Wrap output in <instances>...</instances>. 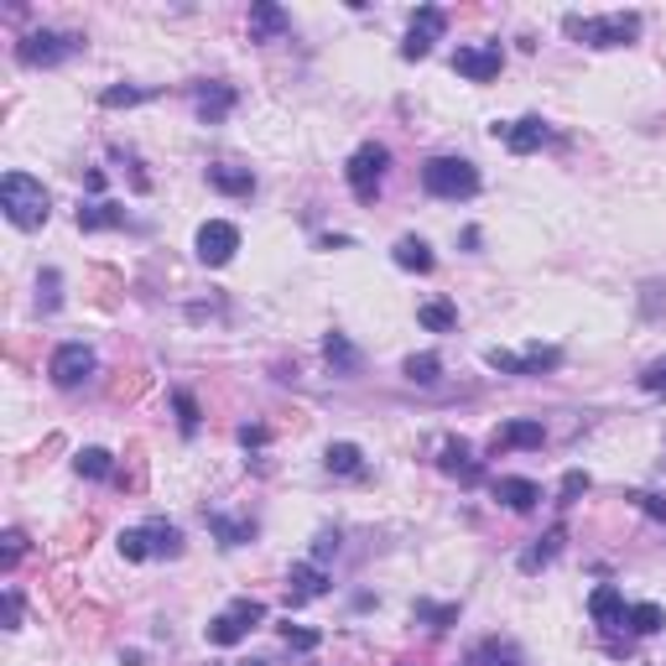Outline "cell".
Wrapping results in <instances>:
<instances>
[{"label":"cell","mask_w":666,"mask_h":666,"mask_svg":"<svg viewBox=\"0 0 666 666\" xmlns=\"http://www.w3.org/2000/svg\"><path fill=\"white\" fill-rule=\"evenodd\" d=\"M385 166H391V151H385L381 141H365V146L355 151V157H349L344 177H349V193H355L359 203H375V198H381Z\"/></svg>","instance_id":"obj_6"},{"label":"cell","mask_w":666,"mask_h":666,"mask_svg":"<svg viewBox=\"0 0 666 666\" xmlns=\"http://www.w3.org/2000/svg\"><path fill=\"white\" fill-rule=\"evenodd\" d=\"M402 375H406L411 385H432L437 375H443V359H437V355H411V359L402 365Z\"/></svg>","instance_id":"obj_32"},{"label":"cell","mask_w":666,"mask_h":666,"mask_svg":"<svg viewBox=\"0 0 666 666\" xmlns=\"http://www.w3.org/2000/svg\"><path fill=\"white\" fill-rule=\"evenodd\" d=\"M563 542H568V531H563V526H552L547 536H536V547H526V552H521V572H542V568L552 563V557L563 552Z\"/></svg>","instance_id":"obj_25"},{"label":"cell","mask_w":666,"mask_h":666,"mask_svg":"<svg viewBox=\"0 0 666 666\" xmlns=\"http://www.w3.org/2000/svg\"><path fill=\"white\" fill-rule=\"evenodd\" d=\"M203 521H209V531L219 536V547H245V542L256 536V521H250V516H224V510H209Z\"/></svg>","instance_id":"obj_21"},{"label":"cell","mask_w":666,"mask_h":666,"mask_svg":"<svg viewBox=\"0 0 666 666\" xmlns=\"http://www.w3.org/2000/svg\"><path fill=\"white\" fill-rule=\"evenodd\" d=\"M417 323L428 333H453L458 329V308H453V303H422V308H417Z\"/></svg>","instance_id":"obj_29"},{"label":"cell","mask_w":666,"mask_h":666,"mask_svg":"<svg viewBox=\"0 0 666 666\" xmlns=\"http://www.w3.org/2000/svg\"><path fill=\"white\" fill-rule=\"evenodd\" d=\"M323 594H329V572H323V563H292V572H286V604L297 609V604L323 599Z\"/></svg>","instance_id":"obj_14"},{"label":"cell","mask_w":666,"mask_h":666,"mask_svg":"<svg viewBox=\"0 0 666 666\" xmlns=\"http://www.w3.org/2000/svg\"><path fill=\"white\" fill-rule=\"evenodd\" d=\"M120 224H125V209H120V203H78V230H84V235L120 230Z\"/></svg>","instance_id":"obj_24"},{"label":"cell","mask_w":666,"mask_h":666,"mask_svg":"<svg viewBox=\"0 0 666 666\" xmlns=\"http://www.w3.org/2000/svg\"><path fill=\"white\" fill-rule=\"evenodd\" d=\"M193 104H198V120H203V125H224L230 110L239 104V95H235V84H203Z\"/></svg>","instance_id":"obj_17"},{"label":"cell","mask_w":666,"mask_h":666,"mask_svg":"<svg viewBox=\"0 0 666 666\" xmlns=\"http://www.w3.org/2000/svg\"><path fill=\"white\" fill-rule=\"evenodd\" d=\"M250 42H276V37H282L286 26H292V16H286L282 5H271V0H256V5H250Z\"/></svg>","instance_id":"obj_18"},{"label":"cell","mask_w":666,"mask_h":666,"mask_svg":"<svg viewBox=\"0 0 666 666\" xmlns=\"http://www.w3.org/2000/svg\"><path fill=\"white\" fill-rule=\"evenodd\" d=\"M0 209H5V219H11L16 230H42L48 214H52V198L37 177L5 172V177H0Z\"/></svg>","instance_id":"obj_1"},{"label":"cell","mask_w":666,"mask_h":666,"mask_svg":"<svg viewBox=\"0 0 666 666\" xmlns=\"http://www.w3.org/2000/svg\"><path fill=\"white\" fill-rule=\"evenodd\" d=\"M636 510H645V516H656V521H666V499L662 495H645V490H636Z\"/></svg>","instance_id":"obj_40"},{"label":"cell","mask_w":666,"mask_h":666,"mask_svg":"<svg viewBox=\"0 0 666 666\" xmlns=\"http://www.w3.org/2000/svg\"><path fill=\"white\" fill-rule=\"evenodd\" d=\"M120 557L125 563H151V557H183V531L172 521H141L131 531H120Z\"/></svg>","instance_id":"obj_2"},{"label":"cell","mask_w":666,"mask_h":666,"mask_svg":"<svg viewBox=\"0 0 666 666\" xmlns=\"http://www.w3.org/2000/svg\"><path fill=\"white\" fill-rule=\"evenodd\" d=\"M490 495L505 505V510H516V516H526V510H536L542 505V484L536 479H516V474H499L495 484H490Z\"/></svg>","instance_id":"obj_15"},{"label":"cell","mask_w":666,"mask_h":666,"mask_svg":"<svg viewBox=\"0 0 666 666\" xmlns=\"http://www.w3.org/2000/svg\"><path fill=\"white\" fill-rule=\"evenodd\" d=\"M484 365L499 370V375H547L563 365V349H542V344H531L526 355H510V349H484Z\"/></svg>","instance_id":"obj_8"},{"label":"cell","mask_w":666,"mask_h":666,"mask_svg":"<svg viewBox=\"0 0 666 666\" xmlns=\"http://www.w3.org/2000/svg\"><path fill=\"white\" fill-rule=\"evenodd\" d=\"M568 32L583 48H630L641 37L636 11H609V16H568Z\"/></svg>","instance_id":"obj_3"},{"label":"cell","mask_w":666,"mask_h":666,"mask_svg":"<svg viewBox=\"0 0 666 666\" xmlns=\"http://www.w3.org/2000/svg\"><path fill=\"white\" fill-rule=\"evenodd\" d=\"M542 443H547L542 422H531V417H516V422H505V428L495 432V443H490V448H495V453H510V448H542Z\"/></svg>","instance_id":"obj_19"},{"label":"cell","mask_w":666,"mask_h":666,"mask_svg":"<svg viewBox=\"0 0 666 666\" xmlns=\"http://www.w3.org/2000/svg\"><path fill=\"white\" fill-rule=\"evenodd\" d=\"M323 359H329L338 375H355L359 370V349L344 338V333H329V338H323Z\"/></svg>","instance_id":"obj_28"},{"label":"cell","mask_w":666,"mask_h":666,"mask_svg":"<svg viewBox=\"0 0 666 666\" xmlns=\"http://www.w3.org/2000/svg\"><path fill=\"white\" fill-rule=\"evenodd\" d=\"M499 69H505L499 42H469V48L453 52V73L469 78V84H490V78H499Z\"/></svg>","instance_id":"obj_11"},{"label":"cell","mask_w":666,"mask_h":666,"mask_svg":"<svg viewBox=\"0 0 666 666\" xmlns=\"http://www.w3.org/2000/svg\"><path fill=\"white\" fill-rule=\"evenodd\" d=\"M589 615H594V625H604V630L625 625V594H619L615 583H599L594 594H589Z\"/></svg>","instance_id":"obj_22"},{"label":"cell","mask_w":666,"mask_h":666,"mask_svg":"<svg viewBox=\"0 0 666 666\" xmlns=\"http://www.w3.org/2000/svg\"><path fill=\"white\" fill-rule=\"evenodd\" d=\"M239 666H266V662H239Z\"/></svg>","instance_id":"obj_45"},{"label":"cell","mask_w":666,"mask_h":666,"mask_svg":"<svg viewBox=\"0 0 666 666\" xmlns=\"http://www.w3.org/2000/svg\"><path fill=\"white\" fill-rule=\"evenodd\" d=\"M338 552V531H318V547H312V563H329Z\"/></svg>","instance_id":"obj_42"},{"label":"cell","mask_w":666,"mask_h":666,"mask_svg":"<svg viewBox=\"0 0 666 666\" xmlns=\"http://www.w3.org/2000/svg\"><path fill=\"white\" fill-rule=\"evenodd\" d=\"M16 625H22V594L5 589V630H16Z\"/></svg>","instance_id":"obj_43"},{"label":"cell","mask_w":666,"mask_h":666,"mask_svg":"<svg viewBox=\"0 0 666 666\" xmlns=\"http://www.w3.org/2000/svg\"><path fill=\"white\" fill-rule=\"evenodd\" d=\"M0 542H5V547H0V563H5V572H11L26 557V536H22V531H5Z\"/></svg>","instance_id":"obj_37"},{"label":"cell","mask_w":666,"mask_h":666,"mask_svg":"<svg viewBox=\"0 0 666 666\" xmlns=\"http://www.w3.org/2000/svg\"><path fill=\"white\" fill-rule=\"evenodd\" d=\"M276 630H282L286 651H318V645H323V636H318V630H303V625H292V619H286V625H276Z\"/></svg>","instance_id":"obj_34"},{"label":"cell","mask_w":666,"mask_h":666,"mask_svg":"<svg viewBox=\"0 0 666 666\" xmlns=\"http://www.w3.org/2000/svg\"><path fill=\"white\" fill-rule=\"evenodd\" d=\"M146 99H157V89H131V84H115V89H104L99 104L104 110H131V104H146Z\"/></svg>","instance_id":"obj_33"},{"label":"cell","mask_w":666,"mask_h":666,"mask_svg":"<svg viewBox=\"0 0 666 666\" xmlns=\"http://www.w3.org/2000/svg\"><path fill=\"white\" fill-rule=\"evenodd\" d=\"M437 469H443L448 479H458V484H479V479H484L474 448H469L464 437H448V443H443V458H437Z\"/></svg>","instance_id":"obj_16"},{"label":"cell","mask_w":666,"mask_h":666,"mask_svg":"<svg viewBox=\"0 0 666 666\" xmlns=\"http://www.w3.org/2000/svg\"><path fill=\"white\" fill-rule=\"evenodd\" d=\"M323 469H329V474L355 479V474H365V453H359L355 443H329V453H323Z\"/></svg>","instance_id":"obj_26"},{"label":"cell","mask_w":666,"mask_h":666,"mask_svg":"<svg viewBox=\"0 0 666 666\" xmlns=\"http://www.w3.org/2000/svg\"><path fill=\"white\" fill-rule=\"evenodd\" d=\"M448 32V11L443 5H422L417 16H411V26H406V42H402V58L406 63H417V58H428L432 42Z\"/></svg>","instance_id":"obj_10"},{"label":"cell","mask_w":666,"mask_h":666,"mask_svg":"<svg viewBox=\"0 0 666 666\" xmlns=\"http://www.w3.org/2000/svg\"><path fill=\"white\" fill-rule=\"evenodd\" d=\"M641 391L645 396H666V359H656V365L641 370Z\"/></svg>","instance_id":"obj_38"},{"label":"cell","mask_w":666,"mask_h":666,"mask_svg":"<svg viewBox=\"0 0 666 666\" xmlns=\"http://www.w3.org/2000/svg\"><path fill=\"white\" fill-rule=\"evenodd\" d=\"M209 188L224 193V198H250V193H256V172H250V166L214 162V166H209Z\"/></svg>","instance_id":"obj_20"},{"label":"cell","mask_w":666,"mask_h":666,"mask_svg":"<svg viewBox=\"0 0 666 666\" xmlns=\"http://www.w3.org/2000/svg\"><path fill=\"white\" fill-rule=\"evenodd\" d=\"M58 286H63V276H58V271H42V312H58V303H63Z\"/></svg>","instance_id":"obj_39"},{"label":"cell","mask_w":666,"mask_h":666,"mask_svg":"<svg viewBox=\"0 0 666 666\" xmlns=\"http://www.w3.org/2000/svg\"><path fill=\"white\" fill-rule=\"evenodd\" d=\"M73 469L84 479H110L115 474V458H110V448H84L78 458H73Z\"/></svg>","instance_id":"obj_30"},{"label":"cell","mask_w":666,"mask_h":666,"mask_svg":"<svg viewBox=\"0 0 666 666\" xmlns=\"http://www.w3.org/2000/svg\"><path fill=\"white\" fill-rule=\"evenodd\" d=\"M193 250H198L203 266H230L239 250V230L230 219H209V224L198 230V239H193Z\"/></svg>","instance_id":"obj_12"},{"label":"cell","mask_w":666,"mask_h":666,"mask_svg":"<svg viewBox=\"0 0 666 666\" xmlns=\"http://www.w3.org/2000/svg\"><path fill=\"white\" fill-rule=\"evenodd\" d=\"M172 406H177V428H183V437H193V432H198V402H193V391H172Z\"/></svg>","instance_id":"obj_36"},{"label":"cell","mask_w":666,"mask_h":666,"mask_svg":"<svg viewBox=\"0 0 666 666\" xmlns=\"http://www.w3.org/2000/svg\"><path fill=\"white\" fill-rule=\"evenodd\" d=\"M95 349L89 344H58L52 349V359H48V375H52V385L58 391H73V385H84L89 375H95Z\"/></svg>","instance_id":"obj_9"},{"label":"cell","mask_w":666,"mask_h":666,"mask_svg":"<svg viewBox=\"0 0 666 666\" xmlns=\"http://www.w3.org/2000/svg\"><path fill=\"white\" fill-rule=\"evenodd\" d=\"M73 52H84V37L78 32H26L22 42H16V63L26 69H58V63H69Z\"/></svg>","instance_id":"obj_5"},{"label":"cell","mask_w":666,"mask_h":666,"mask_svg":"<svg viewBox=\"0 0 666 666\" xmlns=\"http://www.w3.org/2000/svg\"><path fill=\"white\" fill-rule=\"evenodd\" d=\"M464 666H526V662H521V651H516V645L479 641L474 651H469V662H464Z\"/></svg>","instance_id":"obj_27"},{"label":"cell","mask_w":666,"mask_h":666,"mask_svg":"<svg viewBox=\"0 0 666 666\" xmlns=\"http://www.w3.org/2000/svg\"><path fill=\"white\" fill-rule=\"evenodd\" d=\"M417 619H428L432 630H448L453 619H458V604H428V599H417Z\"/></svg>","instance_id":"obj_35"},{"label":"cell","mask_w":666,"mask_h":666,"mask_svg":"<svg viewBox=\"0 0 666 666\" xmlns=\"http://www.w3.org/2000/svg\"><path fill=\"white\" fill-rule=\"evenodd\" d=\"M583 490H589V474H578V469H572V474L563 479V499H557V505H572V499L583 495Z\"/></svg>","instance_id":"obj_41"},{"label":"cell","mask_w":666,"mask_h":666,"mask_svg":"<svg viewBox=\"0 0 666 666\" xmlns=\"http://www.w3.org/2000/svg\"><path fill=\"white\" fill-rule=\"evenodd\" d=\"M239 443H245V448H261V443H266V428H239Z\"/></svg>","instance_id":"obj_44"},{"label":"cell","mask_w":666,"mask_h":666,"mask_svg":"<svg viewBox=\"0 0 666 666\" xmlns=\"http://www.w3.org/2000/svg\"><path fill=\"white\" fill-rule=\"evenodd\" d=\"M490 136H495V141H505V151L531 157V151L552 136V125L542 115H521V120H510V125H490Z\"/></svg>","instance_id":"obj_13"},{"label":"cell","mask_w":666,"mask_h":666,"mask_svg":"<svg viewBox=\"0 0 666 666\" xmlns=\"http://www.w3.org/2000/svg\"><path fill=\"white\" fill-rule=\"evenodd\" d=\"M391 261L402 266V271H417V276H428L432 266H437V256H432V250H428V239L406 235V239H396V250H391Z\"/></svg>","instance_id":"obj_23"},{"label":"cell","mask_w":666,"mask_h":666,"mask_svg":"<svg viewBox=\"0 0 666 666\" xmlns=\"http://www.w3.org/2000/svg\"><path fill=\"white\" fill-rule=\"evenodd\" d=\"M261 619H266L261 599H235L224 615L209 619V630H203V636H209V645H239L250 630H256V625H261Z\"/></svg>","instance_id":"obj_7"},{"label":"cell","mask_w":666,"mask_h":666,"mask_svg":"<svg viewBox=\"0 0 666 666\" xmlns=\"http://www.w3.org/2000/svg\"><path fill=\"white\" fill-rule=\"evenodd\" d=\"M422 188H428L432 198L458 203V198H474L484 183H479V166L469 162V157H432V162L422 166Z\"/></svg>","instance_id":"obj_4"},{"label":"cell","mask_w":666,"mask_h":666,"mask_svg":"<svg viewBox=\"0 0 666 666\" xmlns=\"http://www.w3.org/2000/svg\"><path fill=\"white\" fill-rule=\"evenodd\" d=\"M625 625H630L636 636H656L666 625V615H662V604H630V609H625Z\"/></svg>","instance_id":"obj_31"}]
</instances>
